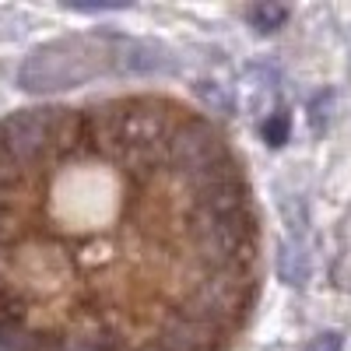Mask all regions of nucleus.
I'll use <instances>...</instances> for the list:
<instances>
[{
	"label": "nucleus",
	"instance_id": "obj_5",
	"mask_svg": "<svg viewBox=\"0 0 351 351\" xmlns=\"http://www.w3.org/2000/svg\"><path fill=\"white\" fill-rule=\"evenodd\" d=\"M246 18H250V25L256 28V32H278V28L288 21V8H281V4H253L246 11Z\"/></svg>",
	"mask_w": 351,
	"mask_h": 351
},
{
	"label": "nucleus",
	"instance_id": "obj_8",
	"mask_svg": "<svg viewBox=\"0 0 351 351\" xmlns=\"http://www.w3.org/2000/svg\"><path fill=\"white\" fill-rule=\"evenodd\" d=\"M341 348H344V337L337 330H324V334H316L302 351H341Z\"/></svg>",
	"mask_w": 351,
	"mask_h": 351
},
{
	"label": "nucleus",
	"instance_id": "obj_6",
	"mask_svg": "<svg viewBox=\"0 0 351 351\" xmlns=\"http://www.w3.org/2000/svg\"><path fill=\"white\" fill-rule=\"evenodd\" d=\"M260 134H263V141L271 144V148H281V144L288 141V134H291V120H288V112H267V120H263V127H260Z\"/></svg>",
	"mask_w": 351,
	"mask_h": 351
},
{
	"label": "nucleus",
	"instance_id": "obj_4",
	"mask_svg": "<svg viewBox=\"0 0 351 351\" xmlns=\"http://www.w3.org/2000/svg\"><path fill=\"white\" fill-rule=\"evenodd\" d=\"M193 92H197L200 106H204V109H211V112H221V116H228L232 109H236L232 95L225 92V84H218V81H197V84H193Z\"/></svg>",
	"mask_w": 351,
	"mask_h": 351
},
{
	"label": "nucleus",
	"instance_id": "obj_7",
	"mask_svg": "<svg viewBox=\"0 0 351 351\" xmlns=\"http://www.w3.org/2000/svg\"><path fill=\"white\" fill-rule=\"evenodd\" d=\"M330 102H334L330 92H319V95L313 99V106H309V127H313L316 134L324 130V123H327V109H330Z\"/></svg>",
	"mask_w": 351,
	"mask_h": 351
},
{
	"label": "nucleus",
	"instance_id": "obj_1",
	"mask_svg": "<svg viewBox=\"0 0 351 351\" xmlns=\"http://www.w3.org/2000/svg\"><path fill=\"white\" fill-rule=\"evenodd\" d=\"M256 278L246 169L190 106L127 95L0 120L8 351H228Z\"/></svg>",
	"mask_w": 351,
	"mask_h": 351
},
{
	"label": "nucleus",
	"instance_id": "obj_2",
	"mask_svg": "<svg viewBox=\"0 0 351 351\" xmlns=\"http://www.w3.org/2000/svg\"><path fill=\"white\" fill-rule=\"evenodd\" d=\"M172 67L176 60L162 43L127 39L116 32H88L71 39H53L32 49L18 67V88L32 95H46L88 84L102 74L148 77V74H169Z\"/></svg>",
	"mask_w": 351,
	"mask_h": 351
},
{
	"label": "nucleus",
	"instance_id": "obj_3",
	"mask_svg": "<svg viewBox=\"0 0 351 351\" xmlns=\"http://www.w3.org/2000/svg\"><path fill=\"white\" fill-rule=\"evenodd\" d=\"M274 267H278V278L285 285H306L309 281V256L299 243H281Z\"/></svg>",
	"mask_w": 351,
	"mask_h": 351
}]
</instances>
